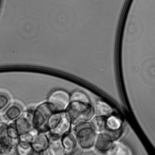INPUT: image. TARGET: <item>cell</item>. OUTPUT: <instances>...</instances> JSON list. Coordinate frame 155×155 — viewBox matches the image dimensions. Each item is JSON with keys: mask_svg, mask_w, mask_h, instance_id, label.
Returning a JSON list of instances; mask_svg holds the SVG:
<instances>
[{"mask_svg": "<svg viewBox=\"0 0 155 155\" xmlns=\"http://www.w3.org/2000/svg\"><path fill=\"white\" fill-rule=\"evenodd\" d=\"M65 113L71 123L74 125H78L89 121L93 117L94 110L90 103L73 101L70 102Z\"/></svg>", "mask_w": 155, "mask_h": 155, "instance_id": "cell-1", "label": "cell"}, {"mask_svg": "<svg viewBox=\"0 0 155 155\" xmlns=\"http://www.w3.org/2000/svg\"><path fill=\"white\" fill-rule=\"evenodd\" d=\"M55 113L52 105L47 102L38 105L33 113V124L34 128L38 133L49 132L48 122L50 117Z\"/></svg>", "mask_w": 155, "mask_h": 155, "instance_id": "cell-2", "label": "cell"}, {"mask_svg": "<svg viewBox=\"0 0 155 155\" xmlns=\"http://www.w3.org/2000/svg\"><path fill=\"white\" fill-rule=\"evenodd\" d=\"M71 121L65 112H55L49 119V133L53 136L63 137L71 130Z\"/></svg>", "mask_w": 155, "mask_h": 155, "instance_id": "cell-3", "label": "cell"}, {"mask_svg": "<svg viewBox=\"0 0 155 155\" xmlns=\"http://www.w3.org/2000/svg\"><path fill=\"white\" fill-rule=\"evenodd\" d=\"M75 134L78 143L83 149H90L94 145L96 140V133L93 130L90 124L84 123L76 125Z\"/></svg>", "mask_w": 155, "mask_h": 155, "instance_id": "cell-4", "label": "cell"}, {"mask_svg": "<svg viewBox=\"0 0 155 155\" xmlns=\"http://www.w3.org/2000/svg\"><path fill=\"white\" fill-rule=\"evenodd\" d=\"M48 103L52 105L55 112H65L70 104V96L66 92L58 90L54 92L49 96Z\"/></svg>", "mask_w": 155, "mask_h": 155, "instance_id": "cell-5", "label": "cell"}, {"mask_svg": "<svg viewBox=\"0 0 155 155\" xmlns=\"http://www.w3.org/2000/svg\"><path fill=\"white\" fill-rule=\"evenodd\" d=\"M61 142L64 150L65 155H80L82 152V147L78 143L76 134L73 133H68L61 137Z\"/></svg>", "mask_w": 155, "mask_h": 155, "instance_id": "cell-6", "label": "cell"}, {"mask_svg": "<svg viewBox=\"0 0 155 155\" xmlns=\"http://www.w3.org/2000/svg\"><path fill=\"white\" fill-rule=\"evenodd\" d=\"M123 132V121L115 114H112L106 118V132L114 141L117 140Z\"/></svg>", "mask_w": 155, "mask_h": 155, "instance_id": "cell-7", "label": "cell"}, {"mask_svg": "<svg viewBox=\"0 0 155 155\" xmlns=\"http://www.w3.org/2000/svg\"><path fill=\"white\" fill-rule=\"evenodd\" d=\"M14 123L18 131L19 135L35 130L34 124H33V114H30V113L23 114Z\"/></svg>", "mask_w": 155, "mask_h": 155, "instance_id": "cell-8", "label": "cell"}, {"mask_svg": "<svg viewBox=\"0 0 155 155\" xmlns=\"http://www.w3.org/2000/svg\"><path fill=\"white\" fill-rule=\"evenodd\" d=\"M18 142V140H14L9 136L7 133V125L0 123V144L2 146V152L15 147Z\"/></svg>", "mask_w": 155, "mask_h": 155, "instance_id": "cell-9", "label": "cell"}, {"mask_svg": "<svg viewBox=\"0 0 155 155\" xmlns=\"http://www.w3.org/2000/svg\"><path fill=\"white\" fill-rule=\"evenodd\" d=\"M114 140L105 134H100L95 140V148L100 153H107L114 145Z\"/></svg>", "mask_w": 155, "mask_h": 155, "instance_id": "cell-10", "label": "cell"}, {"mask_svg": "<svg viewBox=\"0 0 155 155\" xmlns=\"http://www.w3.org/2000/svg\"><path fill=\"white\" fill-rule=\"evenodd\" d=\"M31 144H32L33 150L42 153L43 151L48 148L50 144V141L45 133H38L35 136L34 141L31 143Z\"/></svg>", "mask_w": 155, "mask_h": 155, "instance_id": "cell-11", "label": "cell"}, {"mask_svg": "<svg viewBox=\"0 0 155 155\" xmlns=\"http://www.w3.org/2000/svg\"><path fill=\"white\" fill-rule=\"evenodd\" d=\"M106 118L104 116H100L97 115L95 118H94L91 123H90V126L93 128V130L100 134H105L106 132Z\"/></svg>", "mask_w": 155, "mask_h": 155, "instance_id": "cell-12", "label": "cell"}, {"mask_svg": "<svg viewBox=\"0 0 155 155\" xmlns=\"http://www.w3.org/2000/svg\"><path fill=\"white\" fill-rule=\"evenodd\" d=\"M94 112L96 113L97 115L100 116H104V117H108L112 114H114V110L113 108L108 105L106 103L104 102H98L94 107Z\"/></svg>", "mask_w": 155, "mask_h": 155, "instance_id": "cell-13", "label": "cell"}, {"mask_svg": "<svg viewBox=\"0 0 155 155\" xmlns=\"http://www.w3.org/2000/svg\"><path fill=\"white\" fill-rule=\"evenodd\" d=\"M22 114V109L17 104L10 105L5 112V117L9 121H15Z\"/></svg>", "mask_w": 155, "mask_h": 155, "instance_id": "cell-14", "label": "cell"}, {"mask_svg": "<svg viewBox=\"0 0 155 155\" xmlns=\"http://www.w3.org/2000/svg\"><path fill=\"white\" fill-rule=\"evenodd\" d=\"M33 150L32 144L30 143L18 142L15 145V151L18 155H28Z\"/></svg>", "mask_w": 155, "mask_h": 155, "instance_id": "cell-15", "label": "cell"}, {"mask_svg": "<svg viewBox=\"0 0 155 155\" xmlns=\"http://www.w3.org/2000/svg\"><path fill=\"white\" fill-rule=\"evenodd\" d=\"M110 155H131L129 150L121 143H115L109 151Z\"/></svg>", "mask_w": 155, "mask_h": 155, "instance_id": "cell-16", "label": "cell"}, {"mask_svg": "<svg viewBox=\"0 0 155 155\" xmlns=\"http://www.w3.org/2000/svg\"><path fill=\"white\" fill-rule=\"evenodd\" d=\"M76 101V102H83V103H90L88 97L81 92H74L72 96L70 97V102Z\"/></svg>", "mask_w": 155, "mask_h": 155, "instance_id": "cell-17", "label": "cell"}, {"mask_svg": "<svg viewBox=\"0 0 155 155\" xmlns=\"http://www.w3.org/2000/svg\"><path fill=\"white\" fill-rule=\"evenodd\" d=\"M7 133L9 134V136L14 139V140H18L19 138V134H18V131L15 125V123H12L10 124L7 125ZM19 141V140H18Z\"/></svg>", "mask_w": 155, "mask_h": 155, "instance_id": "cell-18", "label": "cell"}, {"mask_svg": "<svg viewBox=\"0 0 155 155\" xmlns=\"http://www.w3.org/2000/svg\"><path fill=\"white\" fill-rule=\"evenodd\" d=\"M35 135L33 134V131H32V132H29V133L20 134L18 140H19V142H25V143H31L34 141V138H35Z\"/></svg>", "mask_w": 155, "mask_h": 155, "instance_id": "cell-19", "label": "cell"}, {"mask_svg": "<svg viewBox=\"0 0 155 155\" xmlns=\"http://www.w3.org/2000/svg\"><path fill=\"white\" fill-rule=\"evenodd\" d=\"M8 104H9V98L5 94H0V111L6 108Z\"/></svg>", "mask_w": 155, "mask_h": 155, "instance_id": "cell-20", "label": "cell"}, {"mask_svg": "<svg viewBox=\"0 0 155 155\" xmlns=\"http://www.w3.org/2000/svg\"><path fill=\"white\" fill-rule=\"evenodd\" d=\"M15 153H16V151H15V147H13V148H10L6 151L2 152L1 155H15Z\"/></svg>", "mask_w": 155, "mask_h": 155, "instance_id": "cell-21", "label": "cell"}, {"mask_svg": "<svg viewBox=\"0 0 155 155\" xmlns=\"http://www.w3.org/2000/svg\"><path fill=\"white\" fill-rule=\"evenodd\" d=\"M42 155H55V154H54V153L53 149H52L50 146H48V148H47V149H45V151H43V152H42Z\"/></svg>", "mask_w": 155, "mask_h": 155, "instance_id": "cell-22", "label": "cell"}, {"mask_svg": "<svg viewBox=\"0 0 155 155\" xmlns=\"http://www.w3.org/2000/svg\"><path fill=\"white\" fill-rule=\"evenodd\" d=\"M28 155H42V153H41V152L35 151V150H32V152H31Z\"/></svg>", "mask_w": 155, "mask_h": 155, "instance_id": "cell-23", "label": "cell"}, {"mask_svg": "<svg viewBox=\"0 0 155 155\" xmlns=\"http://www.w3.org/2000/svg\"><path fill=\"white\" fill-rule=\"evenodd\" d=\"M2 154V146H1V144H0V155Z\"/></svg>", "mask_w": 155, "mask_h": 155, "instance_id": "cell-24", "label": "cell"}]
</instances>
